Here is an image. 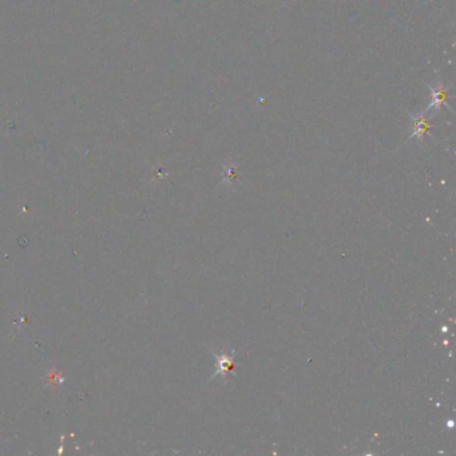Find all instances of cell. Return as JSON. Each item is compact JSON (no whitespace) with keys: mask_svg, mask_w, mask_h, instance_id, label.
I'll list each match as a JSON object with an SVG mask.
<instances>
[{"mask_svg":"<svg viewBox=\"0 0 456 456\" xmlns=\"http://www.w3.org/2000/svg\"><path fill=\"white\" fill-rule=\"evenodd\" d=\"M234 353L235 350H233V353H225V352L216 353V352H213V354L216 356V360H217V371L213 375L212 379H214V377L217 376H222L225 379L228 373L233 372V359H234Z\"/></svg>","mask_w":456,"mask_h":456,"instance_id":"1","label":"cell"},{"mask_svg":"<svg viewBox=\"0 0 456 456\" xmlns=\"http://www.w3.org/2000/svg\"><path fill=\"white\" fill-rule=\"evenodd\" d=\"M431 91H432V102L427 110H431L432 107H439L442 103H446V99H447L444 90L440 87H431Z\"/></svg>","mask_w":456,"mask_h":456,"instance_id":"2","label":"cell"},{"mask_svg":"<svg viewBox=\"0 0 456 456\" xmlns=\"http://www.w3.org/2000/svg\"><path fill=\"white\" fill-rule=\"evenodd\" d=\"M428 131V123H427V120L420 118V120H417L416 124H415V129L412 131L411 137H423L425 133Z\"/></svg>","mask_w":456,"mask_h":456,"instance_id":"3","label":"cell"}]
</instances>
